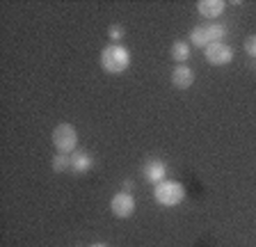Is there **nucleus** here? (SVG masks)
I'll list each match as a JSON object with an SVG mask.
<instances>
[{
  "label": "nucleus",
  "instance_id": "nucleus-16",
  "mask_svg": "<svg viewBox=\"0 0 256 247\" xmlns=\"http://www.w3.org/2000/svg\"><path fill=\"white\" fill-rule=\"evenodd\" d=\"M92 247H110V245H106V242H94Z\"/></svg>",
  "mask_w": 256,
  "mask_h": 247
},
{
  "label": "nucleus",
  "instance_id": "nucleus-6",
  "mask_svg": "<svg viewBox=\"0 0 256 247\" xmlns=\"http://www.w3.org/2000/svg\"><path fill=\"white\" fill-rule=\"evenodd\" d=\"M110 210L114 218H130V215L135 213V199L133 194L128 192H117L114 197L110 199Z\"/></svg>",
  "mask_w": 256,
  "mask_h": 247
},
{
  "label": "nucleus",
  "instance_id": "nucleus-12",
  "mask_svg": "<svg viewBox=\"0 0 256 247\" xmlns=\"http://www.w3.org/2000/svg\"><path fill=\"white\" fill-rule=\"evenodd\" d=\"M50 167H53L55 172H66V170H71V156H66V154H55L53 160H50Z\"/></svg>",
  "mask_w": 256,
  "mask_h": 247
},
{
  "label": "nucleus",
  "instance_id": "nucleus-11",
  "mask_svg": "<svg viewBox=\"0 0 256 247\" xmlns=\"http://www.w3.org/2000/svg\"><path fill=\"white\" fill-rule=\"evenodd\" d=\"M170 53H172V60H174V62H188V58H190V44L178 39V42L172 44Z\"/></svg>",
  "mask_w": 256,
  "mask_h": 247
},
{
  "label": "nucleus",
  "instance_id": "nucleus-2",
  "mask_svg": "<svg viewBox=\"0 0 256 247\" xmlns=\"http://www.w3.org/2000/svg\"><path fill=\"white\" fill-rule=\"evenodd\" d=\"M154 199L160 206H167V208H174L186 199V188H183L181 181H172V178H165V181L156 183L154 188Z\"/></svg>",
  "mask_w": 256,
  "mask_h": 247
},
{
  "label": "nucleus",
  "instance_id": "nucleus-1",
  "mask_svg": "<svg viewBox=\"0 0 256 247\" xmlns=\"http://www.w3.org/2000/svg\"><path fill=\"white\" fill-rule=\"evenodd\" d=\"M101 66L106 74H124L130 66V53L122 44H110L101 50Z\"/></svg>",
  "mask_w": 256,
  "mask_h": 247
},
{
  "label": "nucleus",
  "instance_id": "nucleus-13",
  "mask_svg": "<svg viewBox=\"0 0 256 247\" xmlns=\"http://www.w3.org/2000/svg\"><path fill=\"white\" fill-rule=\"evenodd\" d=\"M108 37H110L112 44H119L124 37H126V30H124L122 26H117V23H114V26L108 28Z\"/></svg>",
  "mask_w": 256,
  "mask_h": 247
},
{
  "label": "nucleus",
  "instance_id": "nucleus-9",
  "mask_svg": "<svg viewBox=\"0 0 256 247\" xmlns=\"http://www.w3.org/2000/svg\"><path fill=\"white\" fill-rule=\"evenodd\" d=\"M94 167V158L87 154V151H78L76 149L71 154V172L76 174H87Z\"/></svg>",
  "mask_w": 256,
  "mask_h": 247
},
{
  "label": "nucleus",
  "instance_id": "nucleus-3",
  "mask_svg": "<svg viewBox=\"0 0 256 247\" xmlns=\"http://www.w3.org/2000/svg\"><path fill=\"white\" fill-rule=\"evenodd\" d=\"M226 37V28L220 26V23H202V26H194L190 32V44L192 46H199V48H206L215 42H224Z\"/></svg>",
  "mask_w": 256,
  "mask_h": 247
},
{
  "label": "nucleus",
  "instance_id": "nucleus-4",
  "mask_svg": "<svg viewBox=\"0 0 256 247\" xmlns=\"http://www.w3.org/2000/svg\"><path fill=\"white\" fill-rule=\"evenodd\" d=\"M53 144L60 154H66V156L74 154L76 144H78V130H76V126H71V124H60V126H55Z\"/></svg>",
  "mask_w": 256,
  "mask_h": 247
},
{
  "label": "nucleus",
  "instance_id": "nucleus-8",
  "mask_svg": "<svg viewBox=\"0 0 256 247\" xmlns=\"http://www.w3.org/2000/svg\"><path fill=\"white\" fill-rule=\"evenodd\" d=\"M197 10L204 18H218V16H222V12L226 10V2H224V0H199Z\"/></svg>",
  "mask_w": 256,
  "mask_h": 247
},
{
  "label": "nucleus",
  "instance_id": "nucleus-14",
  "mask_svg": "<svg viewBox=\"0 0 256 247\" xmlns=\"http://www.w3.org/2000/svg\"><path fill=\"white\" fill-rule=\"evenodd\" d=\"M245 53L252 55V58H256V34H252V37L245 39Z\"/></svg>",
  "mask_w": 256,
  "mask_h": 247
},
{
  "label": "nucleus",
  "instance_id": "nucleus-7",
  "mask_svg": "<svg viewBox=\"0 0 256 247\" xmlns=\"http://www.w3.org/2000/svg\"><path fill=\"white\" fill-rule=\"evenodd\" d=\"M172 82H174V87H178V90H188V87H192V82H194V71L188 64H178L172 71Z\"/></svg>",
  "mask_w": 256,
  "mask_h": 247
},
{
  "label": "nucleus",
  "instance_id": "nucleus-5",
  "mask_svg": "<svg viewBox=\"0 0 256 247\" xmlns=\"http://www.w3.org/2000/svg\"><path fill=\"white\" fill-rule=\"evenodd\" d=\"M204 58H206L208 64H213V66L231 64V62H234V48L224 42H215L204 48Z\"/></svg>",
  "mask_w": 256,
  "mask_h": 247
},
{
  "label": "nucleus",
  "instance_id": "nucleus-15",
  "mask_svg": "<svg viewBox=\"0 0 256 247\" xmlns=\"http://www.w3.org/2000/svg\"><path fill=\"white\" fill-rule=\"evenodd\" d=\"M135 183L133 181H124V192H128V190H133Z\"/></svg>",
  "mask_w": 256,
  "mask_h": 247
},
{
  "label": "nucleus",
  "instance_id": "nucleus-10",
  "mask_svg": "<svg viewBox=\"0 0 256 247\" xmlns=\"http://www.w3.org/2000/svg\"><path fill=\"white\" fill-rule=\"evenodd\" d=\"M144 176L149 178V181H154V183L165 181V176H167V165H165L162 160H158V158H154V160H149L146 165H144Z\"/></svg>",
  "mask_w": 256,
  "mask_h": 247
}]
</instances>
